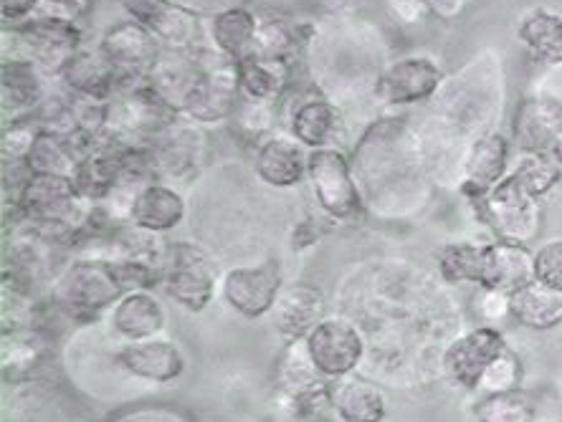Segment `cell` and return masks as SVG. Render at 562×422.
Returning <instances> with one entry per match:
<instances>
[{"instance_id":"6da1fadb","label":"cell","mask_w":562,"mask_h":422,"mask_svg":"<svg viewBox=\"0 0 562 422\" xmlns=\"http://www.w3.org/2000/svg\"><path fill=\"white\" fill-rule=\"evenodd\" d=\"M352 170L366 197V208L375 215H411L420 208L418 195L408 185L420 190L418 150L413 147L406 124L398 119H380L370 124L355 147Z\"/></svg>"},{"instance_id":"7a4b0ae2","label":"cell","mask_w":562,"mask_h":422,"mask_svg":"<svg viewBox=\"0 0 562 422\" xmlns=\"http://www.w3.org/2000/svg\"><path fill=\"white\" fill-rule=\"evenodd\" d=\"M125 294L114 261L94 255V259H79L66 266L52 281L46 304L61 319L85 324V321L99 319L102 311L112 309Z\"/></svg>"},{"instance_id":"3957f363","label":"cell","mask_w":562,"mask_h":422,"mask_svg":"<svg viewBox=\"0 0 562 422\" xmlns=\"http://www.w3.org/2000/svg\"><path fill=\"white\" fill-rule=\"evenodd\" d=\"M474 205L479 208V218L490 226L492 233L497 236V241L527 246L540 236V197L527 193L512 172Z\"/></svg>"},{"instance_id":"277c9868","label":"cell","mask_w":562,"mask_h":422,"mask_svg":"<svg viewBox=\"0 0 562 422\" xmlns=\"http://www.w3.org/2000/svg\"><path fill=\"white\" fill-rule=\"evenodd\" d=\"M307 180L319 208L329 218L350 223L366 213V197L355 178L352 162L340 147L312 150L307 157Z\"/></svg>"},{"instance_id":"5b68a950","label":"cell","mask_w":562,"mask_h":422,"mask_svg":"<svg viewBox=\"0 0 562 422\" xmlns=\"http://www.w3.org/2000/svg\"><path fill=\"white\" fill-rule=\"evenodd\" d=\"M160 286L190 313L209 309L218 288V263L201 246L178 241L168 248Z\"/></svg>"},{"instance_id":"8992f818","label":"cell","mask_w":562,"mask_h":422,"mask_svg":"<svg viewBox=\"0 0 562 422\" xmlns=\"http://www.w3.org/2000/svg\"><path fill=\"white\" fill-rule=\"evenodd\" d=\"M13 210L23 223H69L81 230L92 205L79 195L71 178L31 175L15 195Z\"/></svg>"},{"instance_id":"52a82bcc","label":"cell","mask_w":562,"mask_h":422,"mask_svg":"<svg viewBox=\"0 0 562 422\" xmlns=\"http://www.w3.org/2000/svg\"><path fill=\"white\" fill-rule=\"evenodd\" d=\"M99 48H102L106 59L114 66L120 77V91H127L132 87L145 84L155 64L160 61L162 56V44L157 41L150 31L139 26L135 21H125L112 26L104 33L102 41H99ZM114 94V96H117Z\"/></svg>"},{"instance_id":"ba28073f","label":"cell","mask_w":562,"mask_h":422,"mask_svg":"<svg viewBox=\"0 0 562 422\" xmlns=\"http://www.w3.org/2000/svg\"><path fill=\"white\" fill-rule=\"evenodd\" d=\"M304 346H307L314 369L329 383L355 375L366 357V342L358 327L340 317L322 319L304 339Z\"/></svg>"},{"instance_id":"9c48e42d","label":"cell","mask_w":562,"mask_h":422,"mask_svg":"<svg viewBox=\"0 0 562 422\" xmlns=\"http://www.w3.org/2000/svg\"><path fill=\"white\" fill-rule=\"evenodd\" d=\"M15 38L26 48L23 59H31L46 73H59L81 52V31L71 19L61 15H38L23 21L15 28Z\"/></svg>"},{"instance_id":"30bf717a","label":"cell","mask_w":562,"mask_h":422,"mask_svg":"<svg viewBox=\"0 0 562 422\" xmlns=\"http://www.w3.org/2000/svg\"><path fill=\"white\" fill-rule=\"evenodd\" d=\"M507 350L509 344L499 329H494L490 324L476 327L471 329V332L457 337L449 346H446L441 357V369L451 385L461 387V390L476 392L486 367Z\"/></svg>"},{"instance_id":"8fae6325","label":"cell","mask_w":562,"mask_h":422,"mask_svg":"<svg viewBox=\"0 0 562 422\" xmlns=\"http://www.w3.org/2000/svg\"><path fill=\"white\" fill-rule=\"evenodd\" d=\"M281 266L277 261L236 266L223 273L221 294L244 319H261L271 313L281 294Z\"/></svg>"},{"instance_id":"7c38bea8","label":"cell","mask_w":562,"mask_h":422,"mask_svg":"<svg viewBox=\"0 0 562 422\" xmlns=\"http://www.w3.org/2000/svg\"><path fill=\"white\" fill-rule=\"evenodd\" d=\"M153 150L160 180H190L198 175L205 152V139L193 124L176 119L147 142Z\"/></svg>"},{"instance_id":"4fadbf2b","label":"cell","mask_w":562,"mask_h":422,"mask_svg":"<svg viewBox=\"0 0 562 422\" xmlns=\"http://www.w3.org/2000/svg\"><path fill=\"white\" fill-rule=\"evenodd\" d=\"M441 81L443 73L431 59L408 56V59H398L380 73L375 94L380 102L391 106H408L434 96Z\"/></svg>"},{"instance_id":"5bb4252c","label":"cell","mask_w":562,"mask_h":422,"mask_svg":"<svg viewBox=\"0 0 562 422\" xmlns=\"http://www.w3.org/2000/svg\"><path fill=\"white\" fill-rule=\"evenodd\" d=\"M130 21L139 23L168 48H193L198 38V19L193 11L172 0H120Z\"/></svg>"},{"instance_id":"9a60e30c","label":"cell","mask_w":562,"mask_h":422,"mask_svg":"<svg viewBox=\"0 0 562 422\" xmlns=\"http://www.w3.org/2000/svg\"><path fill=\"white\" fill-rule=\"evenodd\" d=\"M117 364L127 375L153 385H170L183 377L186 372V357L180 346L160 337L127 342L117 352Z\"/></svg>"},{"instance_id":"2e32d148","label":"cell","mask_w":562,"mask_h":422,"mask_svg":"<svg viewBox=\"0 0 562 422\" xmlns=\"http://www.w3.org/2000/svg\"><path fill=\"white\" fill-rule=\"evenodd\" d=\"M512 137L522 155L550 152L562 137V102L555 96H527L512 119Z\"/></svg>"},{"instance_id":"e0dca14e","label":"cell","mask_w":562,"mask_h":422,"mask_svg":"<svg viewBox=\"0 0 562 422\" xmlns=\"http://www.w3.org/2000/svg\"><path fill=\"white\" fill-rule=\"evenodd\" d=\"M509 139L499 132L482 135L469 147L464 160V178L459 182V193L471 203H479L490 190L509 175Z\"/></svg>"},{"instance_id":"ac0fdd59","label":"cell","mask_w":562,"mask_h":422,"mask_svg":"<svg viewBox=\"0 0 562 422\" xmlns=\"http://www.w3.org/2000/svg\"><path fill=\"white\" fill-rule=\"evenodd\" d=\"M186 218V201L168 182L155 180L137 187L130 203V226L155 236H168Z\"/></svg>"},{"instance_id":"d6986e66","label":"cell","mask_w":562,"mask_h":422,"mask_svg":"<svg viewBox=\"0 0 562 422\" xmlns=\"http://www.w3.org/2000/svg\"><path fill=\"white\" fill-rule=\"evenodd\" d=\"M325 313L327 304L317 286L292 284L281 288L274 309H271V319L289 342H300V339H307L322 319H327Z\"/></svg>"},{"instance_id":"ffe728a7","label":"cell","mask_w":562,"mask_h":422,"mask_svg":"<svg viewBox=\"0 0 562 422\" xmlns=\"http://www.w3.org/2000/svg\"><path fill=\"white\" fill-rule=\"evenodd\" d=\"M61 79L74 96L92 99V102H112L120 89V77L106 59L102 48H81L64 66Z\"/></svg>"},{"instance_id":"44dd1931","label":"cell","mask_w":562,"mask_h":422,"mask_svg":"<svg viewBox=\"0 0 562 422\" xmlns=\"http://www.w3.org/2000/svg\"><path fill=\"white\" fill-rule=\"evenodd\" d=\"M329 408L340 422H383L387 418L383 390L373 379L360 375L329 383Z\"/></svg>"},{"instance_id":"7402d4cb","label":"cell","mask_w":562,"mask_h":422,"mask_svg":"<svg viewBox=\"0 0 562 422\" xmlns=\"http://www.w3.org/2000/svg\"><path fill=\"white\" fill-rule=\"evenodd\" d=\"M307 157L294 137H269L256 152L254 170L269 187L289 190L307 178Z\"/></svg>"},{"instance_id":"603a6c76","label":"cell","mask_w":562,"mask_h":422,"mask_svg":"<svg viewBox=\"0 0 562 422\" xmlns=\"http://www.w3.org/2000/svg\"><path fill=\"white\" fill-rule=\"evenodd\" d=\"M532 278L530 248L507 241H490L484 246V276L479 288L512 294Z\"/></svg>"},{"instance_id":"cb8c5ba5","label":"cell","mask_w":562,"mask_h":422,"mask_svg":"<svg viewBox=\"0 0 562 422\" xmlns=\"http://www.w3.org/2000/svg\"><path fill=\"white\" fill-rule=\"evenodd\" d=\"M168 313L153 292H130L112 306V329L127 342L153 339L165 329Z\"/></svg>"},{"instance_id":"d4e9b609","label":"cell","mask_w":562,"mask_h":422,"mask_svg":"<svg viewBox=\"0 0 562 422\" xmlns=\"http://www.w3.org/2000/svg\"><path fill=\"white\" fill-rule=\"evenodd\" d=\"M509 317L519 327L548 332L562 324V292L544 286L540 281H527L517 292L509 294Z\"/></svg>"},{"instance_id":"484cf974","label":"cell","mask_w":562,"mask_h":422,"mask_svg":"<svg viewBox=\"0 0 562 422\" xmlns=\"http://www.w3.org/2000/svg\"><path fill=\"white\" fill-rule=\"evenodd\" d=\"M41 69L31 59H8L3 61V114L5 119L13 114L15 119L31 117L44 104V79Z\"/></svg>"},{"instance_id":"4316f807","label":"cell","mask_w":562,"mask_h":422,"mask_svg":"<svg viewBox=\"0 0 562 422\" xmlns=\"http://www.w3.org/2000/svg\"><path fill=\"white\" fill-rule=\"evenodd\" d=\"M289 132L302 147L310 150H325V147H337V137L342 135V119L337 106L327 99L312 96L302 102L292 114Z\"/></svg>"},{"instance_id":"83f0119b","label":"cell","mask_w":562,"mask_h":422,"mask_svg":"<svg viewBox=\"0 0 562 422\" xmlns=\"http://www.w3.org/2000/svg\"><path fill=\"white\" fill-rule=\"evenodd\" d=\"M26 164L31 175H52V178H77L81 157L74 150L69 135H56V132L38 129L31 150L26 155Z\"/></svg>"},{"instance_id":"f1b7e54d","label":"cell","mask_w":562,"mask_h":422,"mask_svg":"<svg viewBox=\"0 0 562 422\" xmlns=\"http://www.w3.org/2000/svg\"><path fill=\"white\" fill-rule=\"evenodd\" d=\"M256 31H259V21L244 5H231L226 11H218L211 21L213 46L234 61L251 56Z\"/></svg>"},{"instance_id":"f546056e","label":"cell","mask_w":562,"mask_h":422,"mask_svg":"<svg viewBox=\"0 0 562 422\" xmlns=\"http://www.w3.org/2000/svg\"><path fill=\"white\" fill-rule=\"evenodd\" d=\"M517 38L544 64H562V15L535 8L519 21Z\"/></svg>"},{"instance_id":"4dcf8cb0","label":"cell","mask_w":562,"mask_h":422,"mask_svg":"<svg viewBox=\"0 0 562 422\" xmlns=\"http://www.w3.org/2000/svg\"><path fill=\"white\" fill-rule=\"evenodd\" d=\"M289 66L246 56L238 61V91L251 102H277L286 87Z\"/></svg>"},{"instance_id":"1f68e13d","label":"cell","mask_w":562,"mask_h":422,"mask_svg":"<svg viewBox=\"0 0 562 422\" xmlns=\"http://www.w3.org/2000/svg\"><path fill=\"white\" fill-rule=\"evenodd\" d=\"M484 246L486 243H471V241L443 246L441 251L436 253V263H438V273H441V278L457 286L461 284H471L476 288L482 286Z\"/></svg>"},{"instance_id":"d6a6232c","label":"cell","mask_w":562,"mask_h":422,"mask_svg":"<svg viewBox=\"0 0 562 422\" xmlns=\"http://www.w3.org/2000/svg\"><path fill=\"white\" fill-rule=\"evenodd\" d=\"M302 46V31L292 26V23L269 19L259 23V31H256L254 52L251 56L256 59H267L289 66L296 59V52Z\"/></svg>"},{"instance_id":"836d02e7","label":"cell","mask_w":562,"mask_h":422,"mask_svg":"<svg viewBox=\"0 0 562 422\" xmlns=\"http://www.w3.org/2000/svg\"><path fill=\"white\" fill-rule=\"evenodd\" d=\"M476 422H537L532 397L522 390L482 395L474 408Z\"/></svg>"},{"instance_id":"e575fe53","label":"cell","mask_w":562,"mask_h":422,"mask_svg":"<svg viewBox=\"0 0 562 422\" xmlns=\"http://www.w3.org/2000/svg\"><path fill=\"white\" fill-rule=\"evenodd\" d=\"M512 175L517 178V182L527 190V193H532L542 201V197L562 180V168L550 152H530L519 157Z\"/></svg>"},{"instance_id":"d590c367","label":"cell","mask_w":562,"mask_h":422,"mask_svg":"<svg viewBox=\"0 0 562 422\" xmlns=\"http://www.w3.org/2000/svg\"><path fill=\"white\" fill-rule=\"evenodd\" d=\"M41 364V350L33 339L19 337V334H5L3 337V375L8 383H21L29 379Z\"/></svg>"},{"instance_id":"8d00e7d4","label":"cell","mask_w":562,"mask_h":422,"mask_svg":"<svg viewBox=\"0 0 562 422\" xmlns=\"http://www.w3.org/2000/svg\"><path fill=\"white\" fill-rule=\"evenodd\" d=\"M522 360L515 352L507 350L486 367L482 383H479V395H497V392H512L519 390L522 385Z\"/></svg>"},{"instance_id":"74e56055","label":"cell","mask_w":562,"mask_h":422,"mask_svg":"<svg viewBox=\"0 0 562 422\" xmlns=\"http://www.w3.org/2000/svg\"><path fill=\"white\" fill-rule=\"evenodd\" d=\"M532 276L540 284L562 292V238H550L535 248Z\"/></svg>"},{"instance_id":"f35d334b","label":"cell","mask_w":562,"mask_h":422,"mask_svg":"<svg viewBox=\"0 0 562 422\" xmlns=\"http://www.w3.org/2000/svg\"><path fill=\"white\" fill-rule=\"evenodd\" d=\"M476 313L479 317L497 321L509 317V294L494 292V288H479L476 292Z\"/></svg>"},{"instance_id":"ab89813d","label":"cell","mask_w":562,"mask_h":422,"mask_svg":"<svg viewBox=\"0 0 562 422\" xmlns=\"http://www.w3.org/2000/svg\"><path fill=\"white\" fill-rule=\"evenodd\" d=\"M41 0H0L5 21H29V15L36 11Z\"/></svg>"},{"instance_id":"60d3db41","label":"cell","mask_w":562,"mask_h":422,"mask_svg":"<svg viewBox=\"0 0 562 422\" xmlns=\"http://www.w3.org/2000/svg\"><path fill=\"white\" fill-rule=\"evenodd\" d=\"M46 5L56 8V13L52 15H61V19H77V15L87 13L89 5H92V0H44Z\"/></svg>"},{"instance_id":"b9f144b4","label":"cell","mask_w":562,"mask_h":422,"mask_svg":"<svg viewBox=\"0 0 562 422\" xmlns=\"http://www.w3.org/2000/svg\"><path fill=\"white\" fill-rule=\"evenodd\" d=\"M431 8L441 15H459L461 13V0H434Z\"/></svg>"},{"instance_id":"7bdbcfd3","label":"cell","mask_w":562,"mask_h":422,"mask_svg":"<svg viewBox=\"0 0 562 422\" xmlns=\"http://www.w3.org/2000/svg\"><path fill=\"white\" fill-rule=\"evenodd\" d=\"M172 3L183 5V8H188V11L195 13V11H205V8H211L216 0H172Z\"/></svg>"},{"instance_id":"ee69618b","label":"cell","mask_w":562,"mask_h":422,"mask_svg":"<svg viewBox=\"0 0 562 422\" xmlns=\"http://www.w3.org/2000/svg\"><path fill=\"white\" fill-rule=\"evenodd\" d=\"M550 155L552 157H555V162L560 164V168H562V137L558 139V142H555V147H552V150H550Z\"/></svg>"},{"instance_id":"f6af8a7d","label":"cell","mask_w":562,"mask_h":422,"mask_svg":"<svg viewBox=\"0 0 562 422\" xmlns=\"http://www.w3.org/2000/svg\"><path fill=\"white\" fill-rule=\"evenodd\" d=\"M289 422H322V418H312V415H300V418H292Z\"/></svg>"},{"instance_id":"bcb514c9","label":"cell","mask_w":562,"mask_h":422,"mask_svg":"<svg viewBox=\"0 0 562 422\" xmlns=\"http://www.w3.org/2000/svg\"><path fill=\"white\" fill-rule=\"evenodd\" d=\"M411 3H434V0H411Z\"/></svg>"}]
</instances>
